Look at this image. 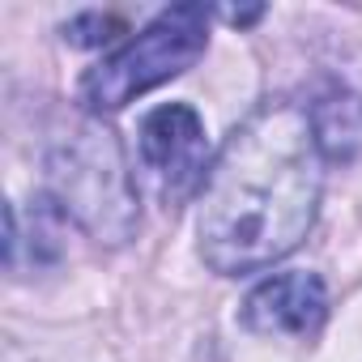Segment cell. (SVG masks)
Wrapping results in <instances>:
<instances>
[{
	"label": "cell",
	"mask_w": 362,
	"mask_h": 362,
	"mask_svg": "<svg viewBox=\"0 0 362 362\" xmlns=\"http://www.w3.org/2000/svg\"><path fill=\"white\" fill-rule=\"evenodd\" d=\"M324 162L307 103H260L226 136L201 188V260L222 277L286 260L315 226Z\"/></svg>",
	"instance_id": "1"
},
{
	"label": "cell",
	"mask_w": 362,
	"mask_h": 362,
	"mask_svg": "<svg viewBox=\"0 0 362 362\" xmlns=\"http://www.w3.org/2000/svg\"><path fill=\"white\" fill-rule=\"evenodd\" d=\"M47 184L60 218L77 222L90 239L119 247L136 235V222H141L136 188H132L119 136L107 124L77 119L69 124V132L52 141Z\"/></svg>",
	"instance_id": "2"
},
{
	"label": "cell",
	"mask_w": 362,
	"mask_h": 362,
	"mask_svg": "<svg viewBox=\"0 0 362 362\" xmlns=\"http://www.w3.org/2000/svg\"><path fill=\"white\" fill-rule=\"evenodd\" d=\"M209 22L214 13L205 5H175L162 9L145 30H136L124 47L103 56L94 69H86L77 98L90 115H107L141 98L145 90L188 73L205 47H209Z\"/></svg>",
	"instance_id": "3"
},
{
	"label": "cell",
	"mask_w": 362,
	"mask_h": 362,
	"mask_svg": "<svg viewBox=\"0 0 362 362\" xmlns=\"http://www.w3.org/2000/svg\"><path fill=\"white\" fill-rule=\"evenodd\" d=\"M141 166L149 170V184L162 197V205H184L197 197L209 179V141L205 119L188 103H166L141 119L136 132Z\"/></svg>",
	"instance_id": "4"
},
{
	"label": "cell",
	"mask_w": 362,
	"mask_h": 362,
	"mask_svg": "<svg viewBox=\"0 0 362 362\" xmlns=\"http://www.w3.org/2000/svg\"><path fill=\"white\" fill-rule=\"evenodd\" d=\"M243 328L260 337H315L328 320V290L315 273H277L264 277L243 298Z\"/></svg>",
	"instance_id": "5"
},
{
	"label": "cell",
	"mask_w": 362,
	"mask_h": 362,
	"mask_svg": "<svg viewBox=\"0 0 362 362\" xmlns=\"http://www.w3.org/2000/svg\"><path fill=\"white\" fill-rule=\"evenodd\" d=\"M315 132H320V149L328 162H349L362 149V103L354 94H332L328 103H307Z\"/></svg>",
	"instance_id": "6"
}]
</instances>
